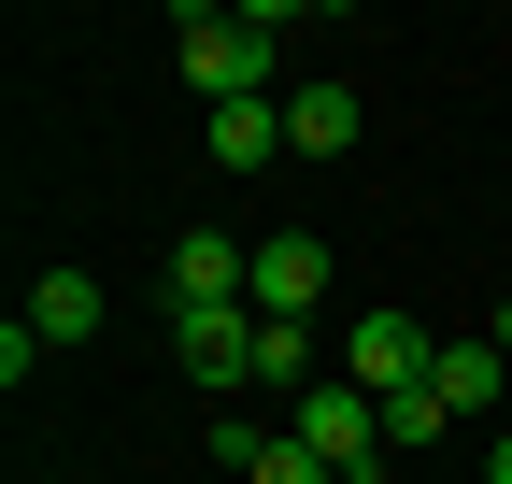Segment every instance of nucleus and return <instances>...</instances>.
Wrapping results in <instances>:
<instances>
[{
	"label": "nucleus",
	"mask_w": 512,
	"mask_h": 484,
	"mask_svg": "<svg viewBox=\"0 0 512 484\" xmlns=\"http://www.w3.org/2000/svg\"><path fill=\"white\" fill-rule=\"evenodd\" d=\"M271 29H285L271 0H242V15H228V0H185V15H171L185 86H200L214 114H228V100H285V86H271Z\"/></svg>",
	"instance_id": "f257e3e1"
},
{
	"label": "nucleus",
	"mask_w": 512,
	"mask_h": 484,
	"mask_svg": "<svg viewBox=\"0 0 512 484\" xmlns=\"http://www.w3.org/2000/svg\"><path fill=\"white\" fill-rule=\"evenodd\" d=\"M285 442L328 470V484H370V470H384V399H370V385H299V399H285Z\"/></svg>",
	"instance_id": "f03ea898"
},
{
	"label": "nucleus",
	"mask_w": 512,
	"mask_h": 484,
	"mask_svg": "<svg viewBox=\"0 0 512 484\" xmlns=\"http://www.w3.org/2000/svg\"><path fill=\"white\" fill-rule=\"evenodd\" d=\"M242 299H256V242L185 228V242H171V314H242Z\"/></svg>",
	"instance_id": "7ed1b4c3"
},
{
	"label": "nucleus",
	"mask_w": 512,
	"mask_h": 484,
	"mask_svg": "<svg viewBox=\"0 0 512 484\" xmlns=\"http://www.w3.org/2000/svg\"><path fill=\"white\" fill-rule=\"evenodd\" d=\"M427 356H441V342H427L413 314H384V299H370V314L342 328V385H370V399H399V385H427Z\"/></svg>",
	"instance_id": "20e7f679"
},
{
	"label": "nucleus",
	"mask_w": 512,
	"mask_h": 484,
	"mask_svg": "<svg viewBox=\"0 0 512 484\" xmlns=\"http://www.w3.org/2000/svg\"><path fill=\"white\" fill-rule=\"evenodd\" d=\"M427 399L456 413V428H484V413H512V356H498V328L441 342V356H427Z\"/></svg>",
	"instance_id": "39448f33"
},
{
	"label": "nucleus",
	"mask_w": 512,
	"mask_h": 484,
	"mask_svg": "<svg viewBox=\"0 0 512 484\" xmlns=\"http://www.w3.org/2000/svg\"><path fill=\"white\" fill-rule=\"evenodd\" d=\"M171 356L200 385H256V299H242V314H171Z\"/></svg>",
	"instance_id": "423d86ee"
},
{
	"label": "nucleus",
	"mask_w": 512,
	"mask_h": 484,
	"mask_svg": "<svg viewBox=\"0 0 512 484\" xmlns=\"http://www.w3.org/2000/svg\"><path fill=\"white\" fill-rule=\"evenodd\" d=\"M313 299H328V242L271 228V242H256V314H313Z\"/></svg>",
	"instance_id": "0eeeda50"
},
{
	"label": "nucleus",
	"mask_w": 512,
	"mask_h": 484,
	"mask_svg": "<svg viewBox=\"0 0 512 484\" xmlns=\"http://www.w3.org/2000/svg\"><path fill=\"white\" fill-rule=\"evenodd\" d=\"M356 129H370V100H356V86H285V143H299V157H342Z\"/></svg>",
	"instance_id": "6e6552de"
},
{
	"label": "nucleus",
	"mask_w": 512,
	"mask_h": 484,
	"mask_svg": "<svg viewBox=\"0 0 512 484\" xmlns=\"http://www.w3.org/2000/svg\"><path fill=\"white\" fill-rule=\"evenodd\" d=\"M100 314H114V299H100V271H43V285H29L43 356H57V342H100Z\"/></svg>",
	"instance_id": "1a4fd4ad"
},
{
	"label": "nucleus",
	"mask_w": 512,
	"mask_h": 484,
	"mask_svg": "<svg viewBox=\"0 0 512 484\" xmlns=\"http://www.w3.org/2000/svg\"><path fill=\"white\" fill-rule=\"evenodd\" d=\"M271 157H299L285 143V100H228L214 114V171H271Z\"/></svg>",
	"instance_id": "9d476101"
},
{
	"label": "nucleus",
	"mask_w": 512,
	"mask_h": 484,
	"mask_svg": "<svg viewBox=\"0 0 512 484\" xmlns=\"http://www.w3.org/2000/svg\"><path fill=\"white\" fill-rule=\"evenodd\" d=\"M256 385H285V399L313 385V328L299 314H256Z\"/></svg>",
	"instance_id": "9b49d317"
},
{
	"label": "nucleus",
	"mask_w": 512,
	"mask_h": 484,
	"mask_svg": "<svg viewBox=\"0 0 512 484\" xmlns=\"http://www.w3.org/2000/svg\"><path fill=\"white\" fill-rule=\"evenodd\" d=\"M441 428H456V413H441L427 385H399V399H384V456H413V442H441Z\"/></svg>",
	"instance_id": "f8f14e48"
},
{
	"label": "nucleus",
	"mask_w": 512,
	"mask_h": 484,
	"mask_svg": "<svg viewBox=\"0 0 512 484\" xmlns=\"http://www.w3.org/2000/svg\"><path fill=\"white\" fill-rule=\"evenodd\" d=\"M242 484H328V470H313V456H299V442L271 428V442H256V456H242Z\"/></svg>",
	"instance_id": "ddd939ff"
},
{
	"label": "nucleus",
	"mask_w": 512,
	"mask_h": 484,
	"mask_svg": "<svg viewBox=\"0 0 512 484\" xmlns=\"http://www.w3.org/2000/svg\"><path fill=\"white\" fill-rule=\"evenodd\" d=\"M484 484H512V428H498V442H484Z\"/></svg>",
	"instance_id": "4468645a"
},
{
	"label": "nucleus",
	"mask_w": 512,
	"mask_h": 484,
	"mask_svg": "<svg viewBox=\"0 0 512 484\" xmlns=\"http://www.w3.org/2000/svg\"><path fill=\"white\" fill-rule=\"evenodd\" d=\"M484 328H498V356H512V285H498V314H484Z\"/></svg>",
	"instance_id": "2eb2a0df"
},
{
	"label": "nucleus",
	"mask_w": 512,
	"mask_h": 484,
	"mask_svg": "<svg viewBox=\"0 0 512 484\" xmlns=\"http://www.w3.org/2000/svg\"><path fill=\"white\" fill-rule=\"evenodd\" d=\"M498 428H512V413H498Z\"/></svg>",
	"instance_id": "dca6fc26"
},
{
	"label": "nucleus",
	"mask_w": 512,
	"mask_h": 484,
	"mask_svg": "<svg viewBox=\"0 0 512 484\" xmlns=\"http://www.w3.org/2000/svg\"><path fill=\"white\" fill-rule=\"evenodd\" d=\"M43 484H57V470H43Z\"/></svg>",
	"instance_id": "f3484780"
}]
</instances>
